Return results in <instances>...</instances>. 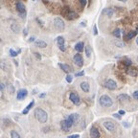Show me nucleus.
Instances as JSON below:
<instances>
[{
	"instance_id": "18",
	"label": "nucleus",
	"mask_w": 138,
	"mask_h": 138,
	"mask_svg": "<svg viewBox=\"0 0 138 138\" xmlns=\"http://www.w3.org/2000/svg\"><path fill=\"white\" fill-rule=\"evenodd\" d=\"M113 14H114V11H113L111 8L104 9V11H103V15H107L108 16H112Z\"/></svg>"
},
{
	"instance_id": "39",
	"label": "nucleus",
	"mask_w": 138,
	"mask_h": 138,
	"mask_svg": "<svg viewBox=\"0 0 138 138\" xmlns=\"http://www.w3.org/2000/svg\"><path fill=\"white\" fill-rule=\"evenodd\" d=\"M0 89H1V91H3V90H4V84H3V83H1V84H0Z\"/></svg>"
},
{
	"instance_id": "22",
	"label": "nucleus",
	"mask_w": 138,
	"mask_h": 138,
	"mask_svg": "<svg viewBox=\"0 0 138 138\" xmlns=\"http://www.w3.org/2000/svg\"><path fill=\"white\" fill-rule=\"evenodd\" d=\"M35 44H36V47H39V48H45L47 46V43L43 40H36Z\"/></svg>"
},
{
	"instance_id": "47",
	"label": "nucleus",
	"mask_w": 138,
	"mask_h": 138,
	"mask_svg": "<svg viewBox=\"0 0 138 138\" xmlns=\"http://www.w3.org/2000/svg\"><path fill=\"white\" fill-rule=\"evenodd\" d=\"M89 2H91V0H89Z\"/></svg>"
},
{
	"instance_id": "2",
	"label": "nucleus",
	"mask_w": 138,
	"mask_h": 138,
	"mask_svg": "<svg viewBox=\"0 0 138 138\" xmlns=\"http://www.w3.org/2000/svg\"><path fill=\"white\" fill-rule=\"evenodd\" d=\"M61 15H63L66 19H68V20H74V19H76V18L79 17V15H78L77 13L71 11L68 7L62 8V10H61Z\"/></svg>"
},
{
	"instance_id": "40",
	"label": "nucleus",
	"mask_w": 138,
	"mask_h": 138,
	"mask_svg": "<svg viewBox=\"0 0 138 138\" xmlns=\"http://www.w3.org/2000/svg\"><path fill=\"white\" fill-rule=\"evenodd\" d=\"M123 125L125 126V127H126V128H129V126H130V125H129V123H126V122H123Z\"/></svg>"
},
{
	"instance_id": "43",
	"label": "nucleus",
	"mask_w": 138,
	"mask_h": 138,
	"mask_svg": "<svg viewBox=\"0 0 138 138\" xmlns=\"http://www.w3.org/2000/svg\"><path fill=\"white\" fill-rule=\"evenodd\" d=\"M44 96H45V94H44V93H42V94H40V96H39V97H40V98H43Z\"/></svg>"
},
{
	"instance_id": "20",
	"label": "nucleus",
	"mask_w": 138,
	"mask_h": 138,
	"mask_svg": "<svg viewBox=\"0 0 138 138\" xmlns=\"http://www.w3.org/2000/svg\"><path fill=\"white\" fill-rule=\"evenodd\" d=\"M60 128H61V130L63 131H69V130H70V128L68 127V125L66 124V121L65 120H63V121H61L60 122Z\"/></svg>"
},
{
	"instance_id": "38",
	"label": "nucleus",
	"mask_w": 138,
	"mask_h": 138,
	"mask_svg": "<svg viewBox=\"0 0 138 138\" xmlns=\"http://www.w3.org/2000/svg\"><path fill=\"white\" fill-rule=\"evenodd\" d=\"M35 56L36 57L37 59H40V58H41V57H40V55H39V54H37V53H35Z\"/></svg>"
},
{
	"instance_id": "49",
	"label": "nucleus",
	"mask_w": 138,
	"mask_h": 138,
	"mask_svg": "<svg viewBox=\"0 0 138 138\" xmlns=\"http://www.w3.org/2000/svg\"><path fill=\"white\" fill-rule=\"evenodd\" d=\"M137 61H138V58H137Z\"/></svg>"
},
{
	"instance_id": "12",
	"label": "nucleus",
	"mask_w": 138,
	"mask_h": 138,
	"mask_svg": "<svg viewBox=\"0 0 138 138\" xmlns=\"http://www.w3.org/2000/svg\"><path fill=\"white\" fill-rule=\"evenodd\" d=\"M104 127H105V129H107L109 131H113L115 130V126H114V124L112 123V122H110V121H106V122H104Z\"/></svg>"
},
{
	"instance_id": "9",
	"label": "nucleus",
	"mask_w": 138,
	"mask_h": 138,
	"mask_svg": "<svg viewBox=\"0 0 138 138\" xmlns=\"http://www.w3.org/2000/svg\"><path fill=\"white\" fill-rule=\"evenodd\" d=\"M73 59H74L75 64L78 66V67H82V66L83 65V58L81 54H76V55L74 56Z\"/></svg>"
},
{
	"instance_id": "34",
	"label": "nucleus",
	"mask_w": 138,
	"mask_h": 138,
	"mask_svg": "<svg viewBox=\"0 0 138 138\" xmlns=\"http://www.w3.org/2000/svg\"><path fill=\"white\" fill-rule=\"evenodd\" d=\"M83 74H84L83 71H81V72H79V73H76L75 76H76V77H82V76H83Z\"/></svg>"
},
{
	"instance_id": "36",
	"label": "nucleus",
	"mask_w": 138,
	"mask_h": 138,
	"mask_svg": "<svg viewBox=\"0 0 138 138\" xmlns=\"http://www.w3.org/2000/svg\"><path fill=\"white\" fill-rule=\"evenodd\" d=\"M113 117H115L117 119H121V115H120V114H117V113H114V114H113Z\"/></svg>"
},
{
	"instance_id": "29",
	"label": "nucleus",
	"mask_w": 138,
	"mask_h": 138,
	"mask_svg": "<svg viewBox=\"0 0 138 138\" xmlns=\"http://www.w3.org/2000/svg\"><path fill=\"white\" fill-rule=\"evenodd\" d=\"M17 52H15V50H13V49H10V55L12 56V57H16L17 56Z\"/></svg>"
},
{
	"instance_id": "23",
	"label": "nucleus",
	"mask_w": 138,
	"mask_h": 138,
	"mask_svg": "<svg viewBox=\"0 0 138 138\" xmlns=\"http://www.w3.org/2000/svg\"><path fill=\"white\" fill-rule=\"evenodd\" d=\"M11 29L13 30V32H15V33H18V32L20 31L19 25H18V24H15V23H13V24L11 25Z\"/></svg>"
},
{
	"instance_id": "10",
	"label": "nucleus",
	"mask_w": 138,
	"mask_h": 138,
	"mask_svg": "<svg viewBox=\"0 0 138 138\" xmlns=\"http://www.w3.org/2000/svg\"><path fill=\"white\" fill-rule=\"evenodd\" d=\"M27 95H28V91L26 89H19L18 92H17V94H16V98H17V100L21 101Z\"/></svg>"
},
{
	"instance_id": "46",
	"label": "nucleus",
	"mask_w": 138,
	"mask_h": 138,
	"mask_svg": "<svg viewBox=\"0 0 138 138\" xmlns=\"http://www.w3.org/2000/svg\"><path fill=\"white\" fill-rule=\"evenodd\" d=\"M136 32L138 33V26H137V28H136Z\"/></svg>"
},
{
	"instance_id": "1",
	"label": "nucleus",
	"mask_w": 138,
	"mask_h": 138,
	"mask_svg": "<svg viewBox=\"0 0 138 138\" xmlns=\"http://www.w3.org/2000/svg\"><path fill=\"white\" fill-rule=\"evenodd\" d=\"M35 118L39 123H46L48 120V115L45 110L40 108H36L35 109Z\"/></svg>"
},
{
	"instance_id": "44",
	"label": "nucleus",
	"mask_w": 138,
	"mask_h": 138,
	"mask_svg": "<svg viewBox=\"0 0 138 138\" xmlns=\"http://www.w3.org/2000/svg\"><path fill=\"white\" fill-rule=\"evenodd\" d=\"M118 1H121V2H126V1H128V0H118Z\"/></svg>"
},
{
	"instance_id": "42",
	"label": "nucleus",
	"mask_w": 138,
	"mask_h": 138,
	"mask_svg": "<svg viewBox=\"0 0 138 138\" xmlns=\"http://www.w3.org/2000/svg\"><path fill=\"white\" fill-rule=\"evenodd\" d=\"M34 40H35V37H34V36H33V37H31V38L29 39L30 42H32V41H34Z\"/></svg>"
},
{
	"instance_id": "17",
	"label": "nucleus",
	"mask_w": 138,
	"mask_h": 138,
	"mask_svg": "<svg viewBox=\"0 0 138 138\" xmlns=\"http://www.w3.org/2000/svg\"><path fill=\"white\" fill-rule=\"evenodd\" d=\"M34 105H35V101L33 100V101L30 103L29 105H28V106H27L25 109H23V111H22V114H27V113H28V112L30 111V109L34 107Z\"/></svg>"
},
{
	"instance_id": "6",
	"label": "nucleus",
	"mask_w": 138,
	"mask_h": 138,
	"mask_svg": "<svg viewBox=\"0 0 138 138\" xmlns=\"http://www.w3.org/2000/svg\"><path fill=\"white\" fill-rule=\"evenodd\" d=\"M54 26H55V28L58 30V31H62V30L64 29V22L63 20L61 19V18H59V17H56L55 19H54Z\"/></svg>"
},
{
	"instance_id": "25",
	"label": "nucleus",
	"mask_w": 138,
	"mask_h": 138,
	"mask_svg": "<svg viewBox=\"0 0 138 138\" xmlns=\"http://www.w3.org/2000/svg\"><path fill=\"white\" fill-rule=\"evenodd\" d=\"M122 63H123L124 65L126 66L127 68H130V66H131V59H129V58H126V59H124L123 61H122Z\"/></svg>"
},
{
	"instance_id": "26",
	"label": "nucleus",
	"mask_w": 138,
	"mask_h": 138,
	"mask_svg": "<svg viewBox=\"0 0 138 138\" xmlns=\"http://www.w3.org/2000/svg\"><path fill=\"white\" fill-rule=\"evenodd\" d=\"M113 36H116L117 38H119V37H121V31H120V29H115L114 31H113Z\"/></svg>"
},
{
	"instance_id": "27",
	"label": "nucleus",
	"mask_w": 138,
	"mask_h": 138,
	"mask_svg": "<svg viewBox=\"0 0 138 138\" xmlns=\"http://www.w3.org/2000/svg\"><path fill=\"white\" fill-rule=\"evenodd\" d=\"M11 137L12 138H20V135H19L15 131H11Z\"/></svg>"
},
{
	"instance_id": "37",
	"label": "nucleus",
	"mask_w": 138,
	"mask_h": 138,
	"mask_svg": "<svg viewBox=\"0 0 138 138\" xmlns=\"http://www.w3.org/2000/svg\"><path fill=\"white\" fill-rule=\"evenodd\" d=\"M120 115H125L126 114V112H125V110H119V112H118Z\"/></svg>"
},
{
	"instance_id": "5",
	"label": "nucleus",
	"mask_w": 138,
	"mask_h": 138,
	"mask_svg": "<svg viewBox=\"0 0 138 138\" xmlns=\"http://www.w3.org/2000/svg\"><path fill=\"white\" fill-rule=\"evenodd\" d=\"M15 7H16V10L17 12L19 13V15L21 17H24L25 15H26V10H25V5L22 3L21 1H17L16 4H15Z\"/></svg>"
},
{
	"instance_id": "14",
	"label": "nucleus",
	"mask_w": 138,
	"mask_h": 138,
	"mask_svg": "<svg viewBox=\"0 0 138 138\" xmlns=\"http://www.w3.org/2000/svg\"><path fill=\"white\" fill-rule=\"evenodd\" d=\"M131 100L130 96L127 94H121L118 96V101L120 103H125V102H129Z\"/></svg>"
},
{
	"instance_id": "48",
	"label": "nucleus",
	"mask_w": 138,
	"mask_h": 138,
	"mask_svg": "<svg viewBox=\"0 0 138 138\" xmlns=\"http://www.w3.org/2000/svg\"><path fill=\"white\" fill-rule=\"evenodd\" d=\"M32 1H36V0H32Z\"/></svg>"
},
{
	"instance_id": "32",
	"label": "nucleus",
	"mask_w": 138,
	"mask_h": 138,
	"mask_svg": "<svg viewBox=\"0 0 138 138\" xmlns=\"http://www.w3.org/2000/svg\"><path fill=\"white\" fill-rule=\"evenodd\" d=\"M80 3H81V6L83 8L86 5V0H80Z\"/></svg>"
},
{
	"instance_id": "30",
	"label": "nucleus",
	"mask_w": 138,
	"mask_h": 138,
	"mask_svg": "<svg viewBox=\"0 0 138 138\" xmlns=\"http://www.w3.org/2000/svg\"><path fill=\"white\" fill-rule=\"evenodd\" d=\"M72 81H73V77L71 75H67V76H66V82H67V83H71Z\"/></svg>"
},
{
	"instance_id": "31",
	"label": "nucleus",
	"mask_w": 138,
	"mask_h": 138,
	"mask_svg": "<svg viewBox=\"0 0 138 138\" xmlns=\"http://www.w3.org/2000/svg\"><path fill=\"white\" fill-rule=\"evenodd\" d=\"M132 96H133V98H134L135 100H137V101H138V90H136V91H134V92H133V95H132Z\"/></svg>"
},
{
	"instance_id": "41",
	"label": "nucleus",
	"mask_w": 138,
	"mask_h": 138,
	"mask_svg": "<svg viewBox=\"0 0 138 138\" xmlns=\"http://www.w3.org/2000/svg\"><path fill=\"white\" fill-rule=\"evenodd\" d=\"M98 34V32H97V28H96V26H94V35H97Z\"/></svg>"
},
{
	"instance_id": "15",
	"label": "nucleus",
	"mask_w": 138,
	"mask_h": 138,
	"mask_svg": "<svg viewBox=\"0 0 138 138\" xmlns=\"http://www.w3.org/2000/svg\"><path fill=\"white\" fill-rule=\"evenodd\" d=\"M136 35H137V32H136V31H131V32H129V33L125 36V39H126V40H130L131 38H133L134 36H136Z\"/></svg>"
},
{
	"instance_id": "50",
	"label": "nucleus",
	"mask_w": 138,
	"mask_h": 138,
	"mask_svg": "<svg viewBox=\"0 0 138 138\" xmlns=\"http://www.w3.org/2000/svg\"><path fill=\"white\" fill-rule=\"evenodd\" d=\"M137 72H138V71H137Z\"/></svg>"
},
{
	"instance_id": "4",
	"label": "nucleus",
	"mask_w": 138,
	"mask_h": 138,
	"mask_svg": "<svg viewBox=\"0 0 138 138\" xmlns=\"http://www.w3.org/2000/svg\"><path fill=\"white\" fill-rule=\"evenodd\" d=\"M78 120H79V115H78L77 113H73V114L69 115V116L65 119L66 124L68 125V127H69V128H71L74 124L77 123V122H78Z\"/></svg>"
},
{
	"instance_id": "21",
	"label": "nucleus",
	"mask_w": 138,
	"mask_h": 138,
	"mask_svg": "<svg viewBox=\"0 0 138 138\" xmlns=\"http://www.w3.org/2000/svg\"><path fill=\"white\" fill-rule=\"evenodd\" d=\"M83 47H84L83 42H78V43L75 45V49H76V51L80 52V53L83 51Z\"/></svg>"
},
{
	"instance_id": "3",
	"label": "nucleus",
	"mask_w": 138,
	"mask_h": 138,
	"mask_svg": "<svg viewBox=\"0 0 138 138\" xmlns=\"http://www.w3.org/2000/svg\"><path fill=\"white\" fill-rule=\"evenodd\" d=\"M99 102H100V105L102 107H104V108H110L112 106V104H113L112 99L109 96H108V95H103V96H101Z\"/></svg>"
},
{
	"instance_id": "13",
	"label": "nucleus",
	"mask_w": 138,
	"mask_h": 138,
	"mask_svg": "<svg viewBox=\"0 0 138 138\" xmlns=\"http://www.w3.org/2000/svg\"><path fill=\"white\" fill-rule=\"evenodd\" d=\"M90 137L91 138H100V132L97 128L92 127L90 130Z\"/></svg>"
},
{
	"instance_id": "28",
	"label": "nucleus",
	"mask_w": 138,
	"mask_h": 138,
	"mask_svg": "<svg viewBox=\"0 0 138 138\" xmlns=\"http://www.w3.org/2000/svg\"><path fill=\"white\" fill-rule=\"evenodd\" d=\"M85 54H86V56L88 58L90 57V55H91V49H90L89 46H86V47H85Z\"/></svg>"
},
{
	"instance_id": "8",
	"label": "nucleus",
	"mask_w": 138,
	"mask_h": 138,
	"mask_svg": "<svg viewBox=\"0 0 138 138\" xmlns=\"http://www.w3.org/2000/svg\"><path fill=\"white\" fill-rule=\"evenodd\" d=\"M69 98H70V101H71L74 105L79 106V105L81 104V99H80V97H79V95L77 94V93L71 92L70 95H69Z\"/></svg>"
},
{
	"instance_id": "33",
	"label": "nucleus",
	"mask_w": 138,
	"mask_h": 138,
	"mask_svg": "<svg viewBox=\"0 0 138 138\" xmlns=\"http://www.w3.org/2000/svg\"><path fill=\"white\" fill-rule=\"evenodd\" d=\"M115 45H117L118 47H124V44L121 42V41H115Z\"/></svg>"
},
{
	"instance_id": "11",
	"label": "nucleus",
	"mask_w": 138,
	"mask_h": 138,
	"mask_svg": "<svg viewBox=\"0 0 138 138\" xmlns=\"http://www.w3.org/2000/svg\"><path fill=\"white\" fill-rule=\"evenodd\" d=\"M57 42H58V48L61 51H65V46H64V38L62 36H58L57 37Z\"/></svg>"
},
{
	"instance_id": "45",
	"label": "nucleus",
	"mask_w": 138,
	"mask_h": 138,
	"mask_svg": "<svg viewBox=\"0 0 138 138\" xmlns=\"http://www.w3.org/2000/svg\"><path fill=\"white\" fill-rule=\"evenodd\" d=\"M136 44H137V45H138V36H137V37H136Z\"/></svg>"
},
{
	"instance_id": "19",
	"label": "nucleus",
	"mask_w": 138,
	"mask_h": 138,
	"mask_svg": "<svg viewBox=\"0 0 138 138\" xmlns=\"http://www.w3.org/2000/svg\"><path fill=\"white\" fill-rule=\"evenodd\" d=\"M58 66L61 68L62 71H64L65 73H69L71 71V68L67 65V64H64V63H58Z\"/></svg>"
},
{
	"instance_id": "24",
	"label": "nucleus",
	"mask_w": 138,
	"mask_h": 138,
	"mask_svg": "<svg viewBox=\"0 0 138 138\" xmlns=\"http://www.w3.org/2000/svg\"><path fill=\"white\" fill-rule=\"evenodd\" d=\"M127 73L129 74V75H131V76H133V77H135L136 75L138 74V72H136V70L135 69H133V68H128V71H127Z\"/></svg>"
},
{
	"instance_id": "7",
	"label": "nucleus",
	"mask_w": 138,
	"mask_h": 138,
	"mask_svg": "<svg viewBox=\"0 0 138 138\" xmlns=\"http://www.w3.org/2000/svg\"><path fill=\"white\" fill-rule=\"evenodd\" d=\"M105 87L109 89V90H114V89H116V87H117L116 82L111 80V79L106 81V83H105Z\"/></svg>"
},
{
	"instance_id": "35",
	"label": "nucleus",
	"mask_w": 138,
	"mask_h": 138,
	"mask_svg": "<svg viewBox=\"0 0 138 138\" xmlns=\"http://www.w3.org/2000/svg\"><path fill=\"white\" fill-rule=\"evenodd\" d=\"M79 137H80V135H79V134H72V135L68 136V138H79Z\"/></svg>"
},
{
	"instance_id": "16",
	"label": "nucleus",
	"mask_w": 138,
	"mask_h": 138,
	"mask_svg": "<svg viewBox=\"0 0 138 138\" xmlns=\"http://www.w3.org/2000/svg\"><path fill=\"white\" fill-rule=\"evenodd\" d=\"M81 88H82V90H83V91H84V92H88V91H89V89H90L89 83H88L87 82H83V83H81Z\"/></svg>"
}]
</instances>
